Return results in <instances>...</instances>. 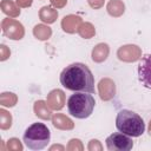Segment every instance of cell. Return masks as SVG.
<instances>
[{
  "label": "cell",
  "instance_id": "21",
  "mask_svg": "<svg viewBox=\"0 0 151 151\" xmlns=\"http://www.w3.org/2000/svg\"><path fill=\"white\" fill-rule=\"evenodd\" d=\"M12 114L6 111L5 109H0V129L1 130H8L12 126Z\"/></svg>",
  "mask_w": 151,
  "mask_h": 151
},
{
  "label": "cell",
  "instance_id": "30",
  "mask_svg": "<svg viewBox=\"0 0 151 151\" xmlns=\"http://www.w3.org/2000/svg\"><path fill=\"white\" fill-rule=\"evenodd\" d=\"M147 132H149V134L151 136V119H150V122H149V126H147Z\"/></svg>",
  "mask_w": 151,
  "mask_h": 151
},
{
  "label": "cell",
  "instance_id": "20",
  "mask_svg": "<svg viewBox=\"0 0 151 151\" xmlns=\"http://www.w3.org/2000/svg\"><path fill=\"white\" fill-rule=\"evenodd\" d=\"M18 103V96L13 92H2L0 94V105L4 107H13Z\"/></svg>",
  "mask_w": 151,
  "mask_h": 151
},
{
  "label": "cell",
  "instance_id": "7",
  "mask_svg": "<svg viewBox=\"0 0 151 151\" xmlns=\"http://www.w3.org/2000/svg\"><path fill=\"white\" fill-rule=\"evenodd\" d=\"M117 58L123 63H136L142 58V48L134 44H126L117 50Z\"/></svg>",
  "mask_w": 151,
  "mask_h": 151
},
{
  "label": "cell",
  "instance_id": "27",
  "mask_svg": "<svg viewBox=\"0 0 151 151\" xmlns=\"http://www.w3.org/2000/svg\"><path fill=\"white\" fill-rule=\"evenodd\" d=\"M50 1L54 8H64L67 4V0H50Z\"/></svg>",
  "mask_w": 151,
  "mask_h": 151
},
{
  "label": "cell",
  "instance_id": "19",
  "mask_svg": "<svg viewBox=\"0 0 151 151\" xmlns=\"http://www.w3.org/2000/svg\"><path fill=\"white\" fill-rule=\"evenodd\" d=\"M83 39H91L96 35V28L94 26L91 24V22H87V21H83V24L79 26L78 28V32H77Z\"/></svg>",
  "mask_w": 151,
  "mask_h": 151
},
{
  "label": "cell",
  "instance_id": "14",
  "mask_svg": "<svg viewBox=\"0 0 151 151\" xmlns=\"http://www.w3.org/2000/svg\"><path fill=\"white\" fill-rule=\"evenodd\" d=\"M33 111H34V114L42 119V120H50L52 118V109L48 106L47 101L46 100H37L33 105Z\"/></svg>",
  "mask_w": 151,
  "mask_h": 151
},
{
  "label": "cell",
  "instance_id": "10",
  "mask_svg": "<svg viewBox=\"0 0 151 151\" xmlns=\"http://www.w3.org/2000/svg\"><path fill=\"white\" fill-rule=\"evenodd\" d=\"M46 101H47L48 106L52 110L60 111L65 106V101H66L65 92L63 90H60V88H54V90H52V91H50L47 93Z\"/></svg>",
  "mask_w": 151,
  "mask_h": 151
},
{
  "label": "cell",
  "instance_id": "9",
  "mask_svg": "<svg viewBox=\"0 0 151 151\" xmlns=\"http://www.w3.org/2000/svg\"><path fill=\"white\" fill-rule=\"evenodd\" d=\"M116 83L111 78H101L98 83V94L103 101H109L116 96Z\"/></svg>",
  "mask_w": 151,
  "mask_h": 151
},
{
  "label": "cell",
  "instance_id": "11",
  "mask_svg": "<svg viewBox=\"0 0 151 151\" xmlns=\"http://www.w3.org/2000/svg\"><path fill=\"white\" fill-rule=\"evenodd\" d=\"M81 24H83L81 17L76 15V14H68L61 19V28L65 33H68V34L77 33Z\"/></svg>",
  "mask_w": 151,
  "mask_h": 151
},
{
  "label": "cell",
  "instance_id": "25",
  "mask_svg": "<svg viewBox=\"0 0 151 151\" xmlns=\"http://www.w3.org/2000/svg\"><path fill=\"white\" fill-rule=\"evenodd\" d=\"M11 55V51L9 48L5 45V44H1L0 45V61H5L9 58Z\"/></svg>",
  "mask_w": 151,
  "mask_h": 151
},
{
  "label": "cell",
  "instance_id": "28",
  "mask_svg": "<svg viewBox=\"0 0 151 151\" xmlns=\"http://www.w3.org/2000/svg\"><path fill=\"white\" fill-rule=\"evenodd\" d=\"M15 2L20 8H28L32 6L33 0H17Z\"/></svg>",
  "mask_w": 151,
  "mask_h": 151
},
{
  "label": "cell",
  "instance_id": "29",
  "mask_svg": "<svg viewBox=\"0 0 151 151\" xmlns=\"http://www.w3.org/2000/svg\"><path fill=\"white\" fill-rule=\"evenodd\" d=\"M66 147L65 146H63V145H60V144H54V145H52L51 147H50V151H54V150H60V151H64Z\"/></svg>",
  "mask_w": 151,
  "mask_h": 151
},
{
  "label": "cell",
  "instance_id": "5",
  "mask_svg": "<svg viewBox=\"0 0 151 151\" xmlns=\"http://www.w3.org/2000/svg\"><path fill=\"white\" fill-rule=\"evenodd\" d=\"M105 142L109 151H130L133 147L132 138L123 132L110 134Z\"/></svg>",
  "mask_w": 151,
  "mask_h": 151
},
{
  "label": "cell",
  "instance_id": "1",
  "mask_svg": "<svg viewBox=\"0 0 151 151\" xmlns=\"http://www.w3.org/2000/svg\"><path fill=\"white\" fill-rule=\"evenodd\" d=\"M60 84L74 92H94V77L87 65L73 63L66 66L60 73Z\"/></svg>",
  "mask_w": 151,
  "mask_h": 151
},
{
  "label": "cell",
  "instance_id": "22",
  "mask_svg": "<svg viewBox=\"0 0 151 151\" xmlns=\"http://www.w3.org/2000/svg\"><path fill=\"white\" fill-rule=\"evenodd\" d=\"M6 150H8V151H22L24 145L19 138L12 137L6 142Z\"/></svg>",
  "mask_w": 151,
  "mask_h": 151
},
{
  "label": "cell",
  "instance_id": "26",
  "mask_svg": "<svg viewBox=\"0 0 151 151\" xmlns=\"http://www.w3.org/2000/svg\"><path fill=\"white\" fill-rule=\"evenodd\" d=\"M104 2L105 0H87V4L90 5L91 8L93 9H99L104 6Z\"/></svg>",
  "mask_w": 151,
  "mask_h": 151
},
{
  "label": "cell",
  "instance_id": "6",
  "mask_svg": "<svg viewBox=\"0 0 151 151\" xmlns=\"http://www.w3.org/2000/svg\"><path fill=\"white\" fill-rule=\"evenodd\" d=\"M1 31L2 34L11 40H21L25 37V27L24 25L9 17L2 19L1 21Z\"/></svg>",
  "mask_w": 151,
  "mask_h": 151
},
{
  "label": "cell",
  "instance_id": "18",
  "mask_svg": "<svg viewBox=\"0 0 151 151\" xmlns=\"http://www.w3.org/2000/svg\"><path fill=\"white\" fill-rule=\"evenodd\" d=\"M33 35L40 41H46L52 37V28L47 24H38L33 27Z\"/></svg>",
  "mask_w": 151,
  "mask_h": 151
},
{
  "label": "cell",
  "instance_id": "23",
  "mask_svg": "<svg viewBox=\"0 0 151 151\" xmlns=\"http://www.w3.org/2000/svg\"><path fill=\"white\" fill-rule=\"evenodd\" d=\"M66 150L67 151H83L84 150V145H83L80 139L72 138V139H70L68 144L66 145Z\"/></svg>",
  "mask_w": 151,
  "mask_h": 151
},
{
  "label": "cell",
  "instance_id": "13",
  "mask_svg": "<svg viewBox=\"0 0 151 151\" xmlns=\"http://www.w3.org/2000/svg\"><path fill=\"white\" fill-rule=\"evenodd\" d=\"M109 54H110V46L106 42H99L92 48L91 58L94 63L100 64L107 59Z\"/></svg>",
  "mask_w": 151,
  "mask_h": 151
},
{
  "label": "cell",
  "instance_id": "4",
  "mask_svg": "<svg viewBox=\"0 0 151 151\" xmlns=\"http://www.w3.org/2000/svg\"><path fill=\"white\" fill-rule=\"evenodd\" d=\"M24 143L29 150H42L51 140V132L44 123H33L24 132Z\"/></svg>",
  "mask_w": 151,
  "mask_h": 151
},
{
  "label": "cell",
  "instance_id": "2",
  "mask_svg": "<svg viewBox=\"0 0 151 151\" xmlns=\"http://www.w3.org/2000/svg\"><path fill=\"white\" fill-rule=\"evenodd\" d=\"M116 127L130 137H139L145 132V123L143 118L130 110H120L116 117Z\"/></svg>",
  "mask_w": 151,
  "mask_h": 151
},
{
  "label": "cell",
  "instance_id": "12",
  "mask_svg": "<svg viewBox=\"0 0 151 151\" xmlns=\"http://www.w3.org/2000/svg\"><path fill=\"white\" fill-rule=\"evenodd\" d=\"M52 120V125L58 129V130H63V131H71L74 129V123L73 120L67 117L64 113H54L51 118Z\"/></svg>",
  "mask_w": 151,
  "mask_h": 151
},
{
  "label": "cell",
  "instance_id": "3",
  "mask_svg": "<svg viewBox=\"0 0 151 151\" xmlns=\"http://www.w3.org/2000/svg\"><path fill=\"white\" fill-rule=\"evenodd\" d=\"M96 100L87 92H76L67 99L68 113L78 119L88 118L94 109Z\"/></svg>",
  "mask_w": 151,
  "mask_h": 151
},
{
  "label": "cell",
  "instance_id": "8",
  "mask_svg": "<svg viewBox=\"0 0 151 151\" xmlns=\"http://www.w3.org/2000/svg\"><path fill=\"white\" fill-rule=\"evenodd\" d=\"M138 79L142 85L151 90V53L144 54L138 64Z\"/></svg>",
  "mask_w": 151,
  "mask_h": 151
},
{
  "label": "cell",
  "instance_id": "16",
  "mask_svg": "<svg viewBox=\"0 0 151 151\" xmlns=\"http://www.w3.org/2000/svg\"><path fill=\"white\" fill-rule=\"evenodd\" d=\"M0 8L2 13L9 18H18L20 15V7L12 0H1Z\"/></svg>",
  "mask_w": 151,
  "mask_h": 151
},
{
  "label": "cell",
  "instance_id": "24",
  "mask_svg": "<svg viewBox=\"0 0 151 151\" xmlns=\"http://www.w3.org/2000/svg\"><path fill=\"white\" fill-rule=\"evenodd\" d=\"M87 150L88 151H101L103 150V145L98 139H91L88 142Z\"/></svg>",
  "mask_w": 151,
  "mask_h": 151
},
{
  "label": "cell",
  "instance_id": "15",
  "mask_svg": "<svg viewBox=\"0 0 151 151\" xmlns=\"http://www.w3.org/2000/svg\"><path fill=\"white\" fill-rule=\"evenodd\" d=\"M58 17H59L58 11L53 6H42L39 9V19L44 24H47V25L53 24V22H55Z\"/></svg>",
  "mask_w": 151,
  "mask_h": 151
},
{
  "label": "cell",
  "instance_id": "17",
  "mask_svg": "<svg viewBox=\"0 0 151 151\" xmlns=\"http://www.w3.org/2000/svg\"><path fill=\"white\" fill-rule=\"evenodd\" d=\"M106 11L112 18H119L125 12V4L122 0H110L106 5Z\"/></svg>",
  "mask_w": 151,
  "mask_h": 151
}]
</instances>
